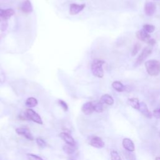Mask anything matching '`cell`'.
<instances>
[{
  "instance_id": "cell-2",
  "label": "cell",
  "mask_w": 160,
  "mask_h": 160,
  "mask_svg": "<svg viewBox=\"0 0 160 160\" xmlns=\"http://www.w3.org/2000/svg\"><path fill=\"white\" fill-rule=\"evenodd\" d=\"M105 63L104 61L100 59H95L92 64V71L94 76L101 78L104 76V71L103 65Z\"/></svg>"
},
{
  "instance_id": "cell-18",
  "label": "cell",
  "mask_w": 160,
  "mask_h": 160,
  "mask_svg": "<svg viewBox=\"0 0 160 160\" xmlns=\"http://www.w3.org/2000/svg\"><path fill=\"white\" fill-rule=\"evenodd\" d=\"M128 103L132 108L138 110L140 102L139 101V100L138 98H130L128 100Z\"/></svg>"
},
{
  "instance_id": "cell-12",
  "label": "cell",
  "mask_w": 160,
  "mask_h": 160,
  "mask_svg": "<svg viewBox=\"0 0 160 160\" xmlns=\"http://www.w3.org/2000/svg\"><path fill=\"white\" fill-rule=\"evenodd\" d=\"M59 136L63 139L64 140V141L68 144H70L72 146H75V141L74 139V138L69 135L68 133H61L59 135Z\"/></svg>"
},
{
  "instance_id": "cell-16",
  "label": "cell",
  "mask_w": 160,
  "mask_h": 160,
  "mask_svg": "<svg viewBox=\"0 0 160 160\" xmlns=\"http://www.w3.org/2000/svg\"><path fill=\"white\" fill-rule=\"evenodd\" d=\"M100 101L103 104H106V105H113L114 104L113 98H112V96H111L110 95H109L108 94L103 95L101 97Z\"/></svg>"
},
{
  "instance_id": "cell-5",
  "label": "cell",
  "mask_w": 160,
  "mask_h": 160,
  "mask_svg": "<svg viewBox=\"0 0 160 160\" xmlns=\"http://www.w3.org/2000/svg\"><path fill=\"white\" fill-rule=\"evenodd\" d=\"M15 15V11L12 9H0V23L7 21L11 16Z\"/></svg>"
},
{
  "instance_id": "cell-31",
  "label": "cell",
  "mask_w": 160,
  "mask_h": 160,
  "mask_svg": "<svg viewBox=\"0 0 160 160\" xmlns=\"http://www.w3.org/2000/svg\"><path fill=\"white\" fill-rule=\"evenodd\" d=\"M148 44L149 45V46H154L155 44H156V41L154 40V39H151L149 41V42L148 43Z\"/></svg>"
},
{
  "instance_id": "cell-7",
  "label": "cell",
  "mask_w": 160,
  "mask_h": 160,
  "mask_svg": "<svg viewBox=\"0 0 160 160\" xmlns=\"http://www.w3.org/2000/svg\"><path fill=\"white\" fill-rule=\"evenodd\" d=\"M144 13L148 16H153L156 12V5L153 2H147L144 5Z\"/></svg>"
},
{
  "instance_id": "cell-14",
  "label": "cell",
  "mask_w": 160,
  "mask_h": 160,
  "mask_svg": "<svg viewBox=\"0 0 160 160\" xmlns=\"http://www.w3.org/2000/svg\"><path fill=\"white\" fill-rule=\"evenodd\" d=\"M82 111L86 115H90L94 111V106L92 102H87L83 105Z\"/></svg>"
},
{
  "instance_id": "cell-15",
  "label": "cell",
  "mask_w": 160,
  "mask_h": 160,
  "mask_svg": "<svg viewBox=\"0 0 160 160\" xmlns=\"http://www.w3.org/2000/svg\"><path fill=\"white\" fill-rule=\"evenodd\" d=\"M21 10L25 13H31L33 12V7L29 0H25L21 6Z\"/></svg>"
},
{
  "instance_id": "cell-21",
  "label": "cell",
  "mask_w": 160,
  "mask_h": 160,
  "mask_svg": "<svg viewBox=\"0 0 160 160\" xmlns=\"http://www.w3.org/2000/svg\"><path fill=\"white\" fill-rule=\"evenodd\" d=\"M93 103L94 106V111L97 113H101L103 111V104L100 101H96Z\"/></svg>"
},
{
  "instance_id": "cell-28",
  "label": "cell",
  "mask_w": 160,
  "mask_h": 160,
  "mask_svg": "<svg viewBox=\"0 0 160 160\" xmlns=\"http://www.w3.org/2000/svg\"><path fill=\"white\" fill-rule=\"evenodd\" d=\"M153 115L157 119L160 118V108H157V109L154 110Z\"/></svg>"
},
{
  "instance_id": "cell-17",
  "label": "cell",
  "mask_w": 160,
  "mask_h": 160,
  "mask_svg": "<svg viewBox=\"0 0 160 160\" xmlns=\"http://www.w3.org/2000/svg\"><path fill=\"white\" fill-rule=\"evenodd\" d=\"M112 87L118 92H123L126 90V87L124 86L121 82L115 81L112 83Z\"/></svg>"
},
{
  "instance_id": "cell-8",
  "label": "cell",
  "mask_w": 160,
  "mask_h": 160,
  "mask_svg": "<svg viewBox=\"0 0 160 160\" xmlns=\"http://www.w3.org/2000/svg\"><path fill=\"white\" fill-rule=\"evenodd\" d=\"M16 132L17 134L25 136L26 139H28L30 141H33L34 139L30 131L28 128H19L16 129Z\"/></svg>"
},
{
  "instance_id": "cell-26",
  "label": "cell",
  "mask_w": 160,
  "mask_h": 160,
  "mask_svg": "<svg viewBox=\"0 0 160 160\" xmlns=\"http://www.w3.org/2000/svg\"><path fill=\"white\" fill-rule=\"evenodd\" d=\"M36 143L38 144V145L41 147V148H45L46 146V143L45 141V140H43L41 138H37L36 139Z\"/></svg>"
},
{
  "instance_id": "cell-13",
  "label": "cell",
  "mask_w": 160,
  "mask_h": 160,
  "mask_svg": "<svg viewBox=\"0 0 160 160\" xmlns=\"http://www.w3.org/2000/svg\"><path fill=\"white\" fill-rule=\"evenodd\" d=\"M138 111H140L144 116L148 118H151L152 117L151 113L149 111L147 105L144 102H141L139 103V106L138 108Z\"/></svg>"
},
{
  "instance_id": "cell-23",
  "label": "cell",
  "mask_w": 160,
  "mask_h": 160,
  "mask_svg": "<svg viewBox=\"0 0 160 160\" xmlns=\"http://www.w3.org/2000/svg\"><path fill=\"white\" fill-rule=\"evenodd\" d=\"M111 160H121L120 154L115 150H112L111 151Z\"/></svg>"
},
{
  "instance_id": "cell-22",
  "label": "cell",
  "mask_w": 160,
  "mask_h": 160,
  "mask_svg": "<svg viewBox=\"0 0 160 160\" xmlns=\"http://www.w3.org/2000/svg\"><path fill=\"white\" fill-rule=\"evenodd\" d=\"M143 30L146 31V33H148V34H150L153 32L155 30V27L152 25H149V24H146L144 25H143Z\"/></svg>"
},
{
  "instance_id": "cell-9",
  "label": "cell",
  "mask_w": 160,
  "mask_h": 160,
  "mask_svg": "<svg viewBox=\"0 0 160 160\" xmlns=\"http://www.w3.org/2000/svg\"><path fill=\"white\" fill-rule=\"evenodd\" d=\"M85 8V5H78V4H71L69 8V14L71 15H76L81 12Z\"/></svg>"
},
{
  "instance_id": "cell-10",
  "label": "cell",
  "mask_w": 160,
  "mask_h": 160,
  "mask_svg": "<svg viewBox=\"0 0 160 160\" xmlns=\"http://www.w3.org/2000/svg\"><path fill=\"white\" fill-rule=\"evenodd\" d=\"M136 37L140 41L143 42H145L146 43H148L149 41L151 39L150 35L146 33V31H144L143 29L136 32Z\"/></svg>"
},
{
  "instance_id": "cell-11",
  "label": "cell",
  "mask_w": 160,
  "mask_h": 160,
  "mask_svg": "<svg viewBox=\"0 0 160 160\" xmlns=\"http://www.w3.org/2000/svg\"><path fill=\"white\" fill-rule=\"evenodd\" d=\"M123 146L125 149L129 152H133L135 149L134 143L129 138H125L122 141Z\"/></svg>"
},
{
  "instance_id": "cell-1",
  "label": "cell",
  "mask_w": 160,
  "mask_h": 160,
  "mask_svg": "<svg viewBox=\"0 0 160 160\" xmlns=\"http://www.w3.org/2000/svg\"><path fill=\"white\" fill-rule=\"evenodd\" d=\"M145 68L148 74L156 76L160 74V62L156 59L148 60L145 63Z\"/></svg>"
},
{
  "instance_id": "cell-27",
  "label": "cell",
  "mask_w": 160,
  "mask_h": 160,
  "mask_svg": "<svg viewBox=\"0 0 160 160\" xmlns=\"http://www.w3.org/2000/svg\"><path fill=\"white\" fill-rule=\"evenodd\" d=\"M58 103L59 105H60V106L64 110V111H67L68 110V105L63 100H59L58 101Z\"/></svg>"
},
{
  "instance_id": "cell-29",
  "label": "cell",
  "mask_w": 160,
  "mask_h": 160,
  "mask_svg": "<svg viewBox=\"0 0 160 160\" xmlns=\"http://www.w3.org/2000/svg\"><path fill=\"white\" fill-rule=\"evenodd\" d=\"M0 27H1V30H2V31H5V30H7V27H8V24H7V21L1 23V26H0Z\"/></svg>"
},
{
  "instance_id": "cell-3",
  "label": "cell",
  "mask_w": 160,
  "mask_h": 160,
  "mask_svg": "<svg viewBox=\"0 0 160 160\" xmlns=\"http://www.w3.org/2000/svg\"><path fill=\"white\" fill-rule=\"evenodd\" d=\"M152 46H148L144 48L143 51H141V54L139 55V56L137 58L135 63H134V66H138L140 64H141L144 60L151 54L152 53Z\"/></svg>"
},
{
  "instance_id": "cell-19",
  "label": "cell",
  "mask_w": 160,
  "mask_h": 160,
  "mask_svg": "<svg viewBox=\"0 0 160 160\" xmlns=\"http://www.w3.org/2000/svg\"><path fill=\"white\" fill-rule=\"evenodd\" d=\"M38 105V101L36 98L33 97H30L28 98L26 101V105L29 108H34Z\"/></svg>"
},
{
  "instance_id": "cell-20",
  "label": "cell",
  "mask_w": 160,
  "mask_h": 160,
  "mask_svg": "<svg viewBox=\"0 0 160 160\" xmlns=\"http://www.w3.org/2000/svg\"><path fill=\"white\" fill-rule=\"evenodd\" d=\"M63 149L67 154H73L75 151L74 146H72L68 144L63 146Z\"/></svg>"
},
{
  "instance_id": "cell-34",
  "label": "cell",
  "mask_w": 160,
  "mask_h": 160,
  "mask_svg": "<svg viewBox=\"0 0 160 160\" xmlns=\"http://www.w3.org/2000/svg\"><path fill=\"white\" fill-rule=\"evenodd\" d=\"M159 136H160V132H159Z\"/></svg>"
},
{
  "instance_id": "cell-4",
  "label": "cell",
  "mask_w": 160,
  "mask_h": 160,
  "mask_svg": "<svg viewBox=\"0 0 160 160\" xmlns=\"http://www.w3.org/2000/svg\"><path fill=\"white\" fill-rule=\"evenodd\" d=\"M25 116L27 119L31 120L39 125H43V121L40 116L31 109L26 110L25 112Z\"/></svg>"
},
{
  "instance_id": "cell-33",
  "label": "cell",
  "mask_w": 160,
  "mask_h": 160,
  "mask_svg": "<svg viewBox=\"0 0 160 160\" xmlns=\"http://www.w3.org/2000/svg\"><path fill=\"white\" fill-rule=\"evenodd\" d=\"M69 160H74V159H72V158H69Z\"/></svg>"
},
{
  "instance_id": "cell-30",
  "label": "cell",
  "mask_w": 160,
  "mask_h": 160,
  "mask_svg": "<svg viewBox=\"0 0 160 160\" xmlns=\"http://www.w3.org/2000/svg\"><path fill=\"white\" fill-rule=\"evenodd\" d=\"M5 79V76L3 73H0V83H4Z\"/></svg>"
},
{
  "instance_id": "cell-6",
  "label": "cell",
  "mask_w": 160,
  "mask_h": 160,
  "mask_svg": "<svg viewBox=\"0 0 160 160\" xmlns=\"http://www.w3.org/2000/svg\"><path fill=\"white\" fill-rule=\"evenodd\" d=\"M91 146L96 148H102L105 147V143L102 139L98 136H93L90 140Z\"/></svg>"
},
{
  "instance_id": "cell-24",
  "label": "cell",
  "mask_w": 160,
  "mask_h": 160,
  "mask_svg": "<svg viewBox=\"0 0 160 160\" xmlns=\"http://www.w3.org/2000/svg\"><path fill=\"white\" fill-rule=\"evenodd\" d=\"M140 48H141V45H140L139 43H138L135 44V45H134L132 51H131V55H132L133 56H134L138 53V51H139Z\"/></svg>"
},
{
  "instance_id": "cell-25",
  "label": "cell",
  "mask_w": 160,
  "mask_h": 160,
  "mask_svg": "<svg viewBox=\"0 0 160 160\" xmlns=\"http://www.w3.org/2000/svg\"><path fill=\"white\" fill-rule=\"evenodd\" d=\"M28 159L29 160H43V158H41V157L38 156V155L34 154H31V153H28L26 154Z\"/></svg>"
},
{
  "instance_id": "cell-32",
  "label": "cell",
  "mask_w": 160,
  "mask_h": 160,
  "mask_svg": "<svg viewBox=\"0 0 160 160\" xmlns=\"http://www.w3.org/2000/svg\"><path fill=\"white\" fill-rule=\"evenodd\" d=\"M155 160H160V157H157V158H156Z\"/></svg>"
}]
</instances>
